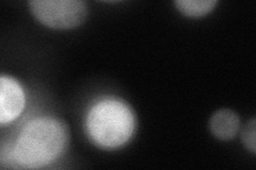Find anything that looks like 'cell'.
Masks as SVG:
<instances>
[{
    "label": "cell",
    "instance_id": "1",
    "mask_svg": "<svg viewBox=\"0 0 256 170\" xmlns=\"http://www.w3.org/2000/svg\"><path fill=\"white\" fill-rule=\"evenodd\" d=\"M68 131L63 121L38 117L22 130L13 149V159L22 168H41L52 163L66 151Z\"/></svg>",
    "mask_w": 256,
    "mask_h": 170
},
{
    "label": "cell",
    "instance_id": "2",
    "mask_svg": "<svg viewBox=\"0 0 256 170\" xmlns=\"http://www.w3.org/2000/svg\"><path fill=\"white\" fill-rule=\"evenodd\" d=\"M134 130V115L130 105L116 98L94 104L86 117V132L100 148L116 149L130 141Z\"/></svg>",
    "mask_w": 256,
    "mask_h": 170
},
{
    "label": "cell",
    "instance_id": "3",
    "mask_svg": "<svg viewBox=\"0 0 256 170\" xmlns=\"http://www.w3.org/2000/svg\"><path fill=\"white\" fill-rule=\"evenodd\" d=\"M29 6L40 22L52 29L78 27L88 16V5L82 0H31Z\"/></svg>",
    "mask_w": 256,
    "mask_h": 170
},
{
    "label": "cell",
    "instance_id": "4",
    "mask_svg": "<svg viewBox=\"0 0 256 170\" xmlns=\"http://www.w3.org/2000/svg\"><path fill=\"white\" fill-rule=\"evenodd\" d=\"M25 108V95L20 85L10 77L0 78V123L8 124L20 115Z\"/></svg>",
    "mask_w": 256,
    "mask_h": 170
},
{
    "label": "cell",
    "instance_id": "5",
    "mask_svg": "<svg viewBox=\"0 0 256 170\" xmlns=\"http://www.w3.org/2000/svg\"><path fill=\"white\" fill-rule=\"evenodd\" d=\"M240 128L239 116L230 109L216 111L210 119L212 134L221 141L233 140Z\"/></svg>",
    "mask_w": 256,
    "mask_h": 170
},
{
    "label": "cell",
    "instance_id": "6",
    "mask_svg": "<svg viewBox=\"0 0 256 170\" xmlns=\"http://www.w3.org/2000/svg\"><path fill=\"white\" fill-rule=\"evenodd\" d=\"M217 4L216 0H176L175 5L184 15L190 17H200V16L210 13Z\"/></svg>",
    "mask_w": 256,
    "mask_h": 170
},
{
    "label": "cell",
    "instance_id": "7",
    "mask_svg": "<svg viewBox=\"0 0 256 170\" xmlns=\"http://www.w3.org/2000/svg\"><path fill=\"white\" fill-rule=\"evenodd\" d=\"M242 140L244 147L250 150L253 155L256 151V119L253 117L244 125L242 131Z\"/></svg>",
    "mask_w": 256,
    "mask_h": 170
}]
</instances>
